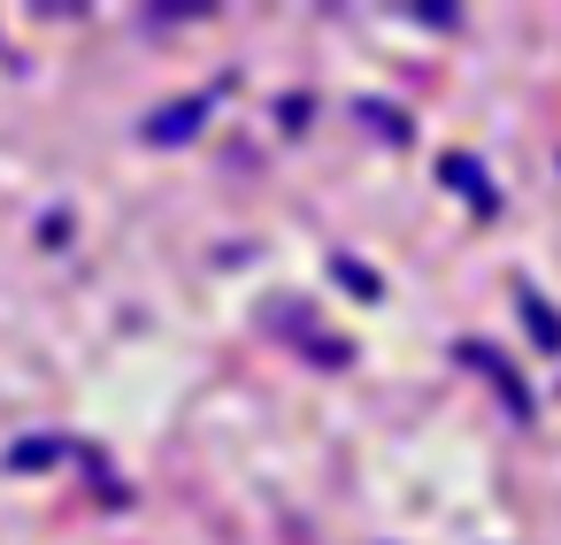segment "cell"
<instances>
[{"instance_id":"obj_1","label":"cell","mask_w":561,"mask_h":545,"mask_svg":"<svg viewBox=\"0 0 561 545\" xmlns=\"http://www.w3.org/2000/svg\"><path fill=\"white\" fill-rule=\"evenodd\" d=\"M208 93H193V101H178V108H162V116H147V147H185L201 124H208Z\"/></svg>"},{"instance_id":"obj_5","label":"cell","mask_w":561,"mask_h":545,"mask_svg":"<svg viewBox=\"0 0 561 545\" xmlns=\"http://www.w3.org/2000/svg\"><path fill=\"white\" fill-rule=\"evenodd\" d=\"M277 315H285V323H308V308H277ZM300 353H308L316 369H346V361H354V346H346V338H323V331H308Z\"/></svg>"},{"instance_id":"obj_9","label":"cell","mask_w":561,"mask_h":545,"mask_svg":"<svg viewBox=\"0 0 561 545\" xmlns=\"http://www.w3.org/2000/svg\"><path fill=\"white\" fill-rule=\"evenodd\" d=\"M362 116H369V124H377V131H385V139H408V124H400V116H385V108H377V101H362Z\"/></svg>"},{"instance_id":"obj_4","label":"cell","mask_w":561,"mask_h":545,"mask_svg":"<svg viewBox=\"0 0 561 545\" xmlns=\"http://www.w3.org/2000/svg\"><path fill=\"white\" fill-rule=\"evenodd\" d=\"M62 453H78V445H70V438H16V445H9V468H16V476H39V468H55Z\"/></svg>"},{"instance_id":"obj_8","label":"cell","mask_w":561,"mask_h":545,"mask_svg":"<svg viewBox=\"0 0 561 545\" xmlns=\"http://www.w3.org/2000/svg\"><path fill=\"white\" fill-rule=\"evenodd\" d=\"M277 124H285V131H308V93H293V101L277 108Z\"/></svg>"},{"instance_id":"obj_7","label":"cell","mask_w":561,"mask_h":545,"mask_svg":"<svg viewBox=\"0 0 561 545\" xmlns=\"http://www.w3.org/2000/svg\"><path fill=\"white\" fill-rule=\"evenodd\" d=\"M331 277H339L354 300H377V292H385V285H377V269H369V262H354V254H339V262H331Z\"/></svg>"},{"instance_id":"obj_2","label":"cell","mask_w":561,"mask_h":545,"mask_svg":"<svg viewBox=\"0 0 561 545\" xmlns=\"http://www.w3.org/2000/svg\"><path fill=\"white\" fill-rule=\"evenodd\" d=\"M461 361H469V369H484V376L500 384V399H507V415H530V392H523V376H515V369H507V361H500L492 346H477V338H461Z\"/></svg>"},{"instance_id":"obj_3","label":"cell","mask_w":561,"mask_h":545,"mask_svg":"<svg viewBox=\"0 0 561 545\" xmlns=\"http://www.w3.org/2000/svg\"><path fill=\"white\" fill-rule=\"evenodd\" d=\"M438 177H446V185H454L461 200H477V216H492V208H500V193H492V177H484V170H477L469 154H446V162H438Z\"/></svg>"},{"instance_id":"obj_6","label":"cell","mask_w":561,"mask_h":545,"mask_svg":"<svg viewBox=\"0 0 561 545\" xmlns=\"http://www.w3.org/2000/svg\"><path fill=\"white\" fill-rule=\"evenodd\" d=\"M515 308H523V323H530V338H538V353H561V315H553V308H546V300H538L530 285L515 292Z\"/></svg>"}]
</instances>
